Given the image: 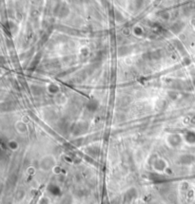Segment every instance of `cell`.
Instances as JSON below:
<instances>
[{
  "label": "cell",
  "instance_id": "cell-2",
  "mask_svg": "<svg viewBox=\"0 0 195 204\" xmlns=\"http://www.w3.org/2000/svg\"><path fill=\"white\" fill-rule=\"evenodd\" d=\"M57 164V162H56V158H54V156L52 155H45L43 156L40 159H39V162H38V168L39 170L45 172V173H48V172H51L52 169H54V167Z\"/></svg>",
  "mask_w": 195,
  "mask_h": 204
},
{
  "label": "cell",
  "instance_id": "cell-3",
  "mask_svg": "<svg viewBox=\"0 0 195 204\" xmlns=\"http://www.w3.org/2000/svg\"><path fill=\"white\" fill-rule=\"evenodd\" d=\"M165 140L167 145L171 149L179 148L181 144H185L183 133H170L166 136Z\"/></svg>",
  "mask_w": 195,
  "mask_h": 204
},
{
  "label": "cell",
  "instance_id": "cell-9",
  "mask_svg": "<svg viewBox=\"0 0 195 204\" xmlns=\"http://www.w3.org/2000/svg\"><path fill=\"white\" fill-rule=\"evenodd\" d=\"M51 173L54 174V175H60V174L62 173V167H61L59 164H56V165L54 167V169H52Z\"/></svg>",
  "mask_w": 195,
  "mask_h": 204
},
{
  "label": "cell",
  "instance_id": "cell-7",
  "mask_svg": "<svg viewBox=\"0 0 195 204\" xmlns=\"http://www.w3.org/2000/svg\"><path fill=\"white\" fill-rule=\"evenodd\" d=\"M37 204H51V199L47 195H42L37 200Z\"/></svg>",
  "mask_w": 195,
  "mask_h": 204
},
{
  "label": "cell",
  "instance_id": "cell-5",
  "mask_svg": "<svg viewBox=\"0 0 195 204\" xmlns=\"http://www.w3.org/2000/svg\"><path fill=\"white\" fill-rule=\"evenodd\" d=\"M6 145H7L8 150H10L11 152H17L20 148L19 143L14 139H11V140H7Z\"/></svg>",
  "mask_w": 195,
  "mask_h": 204
},
{
  "label": "cell",
  "instance_id": "cell-8",
  "mask_svg": "<svg viewBox=\"0 0 195 204\" xmlns=\"http://www.w3.org/2000/svg\"><path fill=\"white\" fill-rule=\"evenodd\" d=\"M37 172V169L36 167L33 166V165H31L27 168V170H26V173H27V175L29 176H34L35 174H36Z\"/></svg>",
  "mask_w": 195,
  "mask_h": 204
},
{
  "label": "cell",
  "instance_id": "cell-6",
  "mask_svg": "<svg viewBox=\"0 0 195 204\" xmlns=\"http://www.w3.org/2000/svg\"><path fill=\"white\" fill-rule=\"evenodd\" d=\"M54 102L58 105H65L68 103V98L64 94H62L61 92H59L56 95H54Z\"/></svg>",
  "mask_w": 195,
  "mask_h": 204
},
{
  "label": "cell",
  "instance_id": "cell-4",
  "mask_svg": "<svg viewBox=\"0 0 195 204\" xmlns=\"http://www.w3.org/2000/svg\"><path fill=\"white\" fill-rule=\"evenodd\" d=\"M14 129L19 135H26L29 132V126L25 121L18 120L14 122Z\"/></svg>",
  "mask_w": 195,
  "mask_h": 204
},
{
  "label": "cell",
  "instance_id": "cell-1",
  "mask_svg": "<svg viewBox=\"0 0 195 204\" xmlns=\"http://www.w3.org/2000/svg\"><path fill=\"white\" fill-rule=\"evenodd\" d=\"M152 169L158 174H171V169L168 162L163 157H156L152 162Z\"/></svg>",
  "mask_w": 195,
  "mask_h": 204
}]
</instances>
